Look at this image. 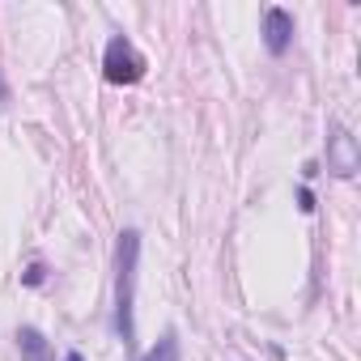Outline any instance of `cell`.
Wrapping results in <instances>:
<instances>
[{
	"instance_id": "1",
	"label": "cell",
	"mask_w": 361,
	"mask_h": 361,
	"mask_svg": "<svg viewBox=\"0 0 361 361\" xmlns=\"http://www.w3.org/2000/svg\"><path fill=\"white\" fill-rule=\"evenodd\" d=\"M136 259H140V234L123 230L119 234V285H115V327L123 336V344L132 348L136 340V319H132V302H136Z\"/></svg>"
},
{
	"instance_id": "2",
	"label": "cell",
	"mask_w": 361,
	"mask_h": 361,
	"mask_svg": "<svg viewBox=\"0 0 361 361\" xmlns=\"http://www.w3.org/2000/svg\"><path fill=\"white\" fill-rule=\"evenodd\" d=\"M102 73H106L111 85H132V81L145 77V60H140V51L128 39H111L106 60H102Z\"/></svg>"
},
{
	"instance_id": "3",
	"label": "cell",
	"mask_w": 361,
	"mask_h": 361,
	"mask_svg": "<svg viewBox=\"0 0 361 361\" xmlns=\"http://www.w3.org/2000/svg\"><path fill=\"white\" fill-rule=\"evenodd\" d=\"M327 170H331V174H340V178H353V174L361 170L357 140H353L340 123H331V132H327Z\"/></svg>"
},
{
	"instance_id": "4",
	"label": "cell",
	"mask_w": 361,
	"mask_h": 361,
	"mask_svg": "<svg viewBox=\"0 0 361 361\" xmlns=\"http://www.w3.org/2000/svg\"><path fill=\"white\" fill-rule=\"evenodd\" d=\"M264 43H268L272 56H281V51L293 43V18H289L285 9H268V13H264Z\"/></svg>"
},
{
	"instance_id": "5",
	"label": "cell",
	"mask_w": 361,
	"mask_h": 361,
	"mask_svg": "<svg viewBox=\"0 0 361 361\" xmlns=\"http://www.w3.org/2000/svg\"><path fill=\"white\" fill-rule=\"evenodd\" d=\"M18 344H22V361H56L39 327H22L18 331Z\"/></svg>"
},
{
	"instance_id": "6",
	"label": "cell",
	"mask_w": 361,
	"mask_h": 361,
	"mask_svg": "<svg viewBox=\"0 0 361 361\" xmlns=\"http://www.w3.org/2000/svg\"><path fill=\"white\" fill-rule=\"evenodd\" d=\"M140 361H178V340H174V331H166Z\"/></svg>"
},
{
	"instance_id": "7",
	"label": "cell",
	"mask_w": 361,
	"mask_h": 361,
	"mask_svg": "<svg viewBox=\"0 0 361 361\" xmlns=\"http://www.w3.org/2000/svg\"><path fill=\"white\" fill-rule=\"evenodd\" d=\"M298 209H302V213H314V196H310L306 188H302V196H298Z\"/></svg>"
},
{
	"instance_id": "8",
	"label": "cell",
	"mask_w": 361,
	"mask_h": 361,
	"mask_svg": "<svg viewBox=\"0 0 361 361\" xmlns=\"http://www.w3.org/2000/svg\"><path fill=\"white\" fill-rule=\"evenodd\" d=\"M26 285H43V264H35V268L26 272Z\"/></svg>"
},
{
	"instance_id": "9",
	"label": "cell",
	"mask_w": 361,
	"mask_h": 361,
	"mask_svg": "<svg viewBox=\"0 0 361 361\" xmlns=\"http://www.w3.org/2000/svg\"><path fill=\"white\" fill-rule=\"evenodd\" d=\"M64 361H81V353H68V357H64Z\"/></svg>"
}]
</instances>
